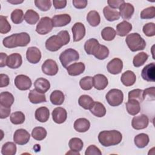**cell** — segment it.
<instances>
[{
	"mask_svg": "<svg viewBox=\"0 0 155 155\" xmlns=\"http://www.w3.org/2000/svg\"><path fill=\"white\" fill-rule=\"evenodd\" d=\"M65 99L64 93L60 90L53 91L50 96L51 102L55 105H61L63 104Z\"/></svg>",
	"mask_w": 155,
	"mask_h": 155,
	"instance_id": "33",
	"label": "cell"
},
{
	"mask_svg": "<svg viewBox=\"0 0 155 155\" xmlns=\"http://www.w3.org/2000/svg\"><path fill=\"white\" fill-rule=\"evenodd\" d=\"M103 13L105 19L110 22L118 20L120 16L118 11L111 8L109 6H106L104 8Z\"/></svg>",
	"mask_w": 155,
	"mask_h": 155,
	"instance_id": "30",
	"label": "cell"
},
{
	"mask_svg": "<svg viewBox=\"0 0 155 155\" xmlns=\"http://www.w3.org/2000/svg\"><path fill=\"white\" fill-rule=\"evenodd\" d=\"M31 136L35 140L40 141L45 138L47 136V131L42 127H36L33 129Z\"/></svg>",
	"mask_w": 155,
	"mask_h": 155,
	"instance_id": "40",
	"label": "cell"
},
{
	"mask_svg": "<svg viewBox=\"0 0 155 155\" xmlns=\"http://www.w3.org/2000/svg\"><path fill=\"white\" fill-rule=\"evenodd\" d=\"M30 138L29 133L22 128L17 130L13 135L14 142L20 145H23L28 143Z\"/></svg>",
	"mask_w": 155,
	"mask_h": 155,
	"instance_id": "10",
	"label": "cell"
},
{
	"mask_svg": "<svg viewBox=\"0 0 155 155\" xmlns=\"http://www.w3.org/2000/svg\"><path fill=\"white\" fill-rule=\"evenodd\" d=\"M143 32L148 37H151L155 35V24L153 22L146 24L143 27Z\"/></svg>",
	"mask_w": 155,
	"mask_h": 155,
	"instance_id": "51",
	"label": "cell"
},
{
	"mask_svg": "<svg viewBox=\"0 0 155 155\" xmlns=\"http://www.w3.org/2000/svg\"><path fill=\"white\" fill-rule=\"evenodd\" d=\"M98 140L104 147H110L120 143L122 140V135L117 130H104L99 133Z\"/></svg>",
	"mask_w": 155,
	"mask_h": 155,
	"instance_id": "3",
	"label": "cell"
},
{
	"mask_svg": "<svg viewBox=\"0 0 155 155\" xmlns=\"http://www.w3.org/2000/svg\"><path fill=\"white\" fill-rule=\"evenodd\" d=\"M94 102L93 99L87 94L81 95L78 99L79 105L85 110H90Z\"/></svg>",
	"mask_w": 155,
	"mask_h": 155,
	"instance_id": "37",
	"label": "cell"
},
{
	"mask_svg": "<svg viewBox=\"0 0 155 155\" xmlns=\"http://www.w3.org/2000/svg\"><path fill=\"white\" fill-rule=\"evenodd\" d=\"M132 30V25L126 21H124L119 23L116 26V34L120 36H125L130 33Z\"/></svg>",
	"mask_w": 155,
	"mask_h": 155,
	"instance_id": "29",
	"label": "cell"
},
{
	"mask_svg": "<svg viewBox=\"0 0 155 155\" xmlns=\"http://www.w3.org/2000/svg\"><path fill=\"white\" fill-rule=\"evenodd\" d=\"M87 21L91 26H97L101 22V18L99 13L95 10L89 12L87 15Z\"/></svg>",
	"mask_w": 155,
	"mask_h": 155,
	"instance_id": "35",
	"label": "cell"
},
{
	"mask_svg": "<svg viewBox=\"0 0 155 155\" xmlns=\"http://www.w3.org/2000/svg\"><path fill=\"white\" fill-rule=\"evenodd\" d=\"M53 27L52 19L49 17H42L36 28V31L39 35H46L50 33Z\"/></svg>",
	"mask_w": 155,
	"mask_h": 155,
	"instance_id": "7",
	"label": "cell"
},
{
	"mask_svg": "<svg viewBox=\"0 0 155 155\" xmlns=\"http://www.w3.org/2000/svg\"><path fill=\"white\" fill-rule=\"evenodd\" d=\"M67 117V113L65 108L62 107H56L52 112V118L53 121L58 124L64 123Z\"/></svg>",
	"mask_w": 155,
	"mask_h": 155,
	"instance_id": "16",
	"label": "cell"
},
{
	"mask_svg": "<svg viewBox=\"0 0 155 155\" xmlns=\"http://www.w3.org/2000/svg\"><path fill=\"white\" fill-rule=\"evenodd\" d=\"M35 5L41 11L46 12L48 10L51 6L50 0H35Z\"/></svg>",
	"mask_w": 155,
	"mask_h": 155,
	"instance_id": "49",
	"label": "cell"
},
{
	"mask_svg": "<svg viewBox=\"0 0 155 155\" xmlns=\"http://www.w3.org/2000/svg\"><path fill=\"white\" fill-rule=\"evenodd\" d=\"M26 58L30 63L37 64L41 59V51L36 47H30L27 50Z\"/></svg>",
	"mask_w": 155,
	"mask_h": 155,
	"instance_id": "14",
	"label": "cell"
},
{
	"mask_svg": "<svg viewBox=\"0 0 155 155\" xmlns=\"http://www.w3.org/2000/svg\"><path fill=\"white\" fill-rule=\"evenodd\" d=\"M70 37L67 30H62L56 35H53L47 39L45 42L46 48L50 51H56L63 45L70 42Z\"/></svg>",
	"mask_w": 155,
	"mask_h": 155,
	"instance_id": "1",
	"label": "cell"
},
{
	"mask_svg": "<svg viewBox=\"0 0 155 155\" xmlns=\"http://www.w3.org/2000/svg\"><path fill=\"white\" fill-rule=\"evenodd\" d=\"M116 35V31L111 27H106L101 31L102 39L107 41H110L114 39Z\"/></svg>",
	"mask_w": 155,
	"mask_h": 155,
	"instance_id": "38",
	"label": "cell"
},
{
	"mask_svg": "<svg viewBox=\"0 0 155 155\" xmlns=\"http://www.w3.org/2000/svg\"><path fill=\"white\" fill-rule=\"evenodd\" d=\"M155 16V7L154 6L147 7L143 9L140 13L141 19H152Z\"/></svg>",
	"mask_w": 155,
	"mask_h": 155,
	"instance_id": "50",
	"label": "cell"
},
{
	"mask_svg": "<svg viewBox=\"0 0 155 155\" xmlns=\"http://www.w3.org/2000/svg\"><path fill=\"white\" fill-rule=\"evenodd\" d=\"M85 155H101L102 153L99 148L96 147L94 145H91L86 149Z\"/></svg>",
	"mask_w": 155,
	"mask_h": 155,
	"instance_id": "52",
	"label": "cell"
},
{
	"mask_svg": "<svg viewBox=\"0 0 155 155\" xmlns=\"http://www.w3.org/2000/svg\"><path fill=\"white\" fill-rule=\"evenodd\" d=\"M34 86L38 91L45 93L50 89V84L47 79L43 78H39L35 81Z\"/></svg>",
	"mask_w": 155,
	"mask_h": 155,
	"instance_id": "24",
	"label": "cell"
},
{
	"mask_svg": "<svg viewBox=\"0 0 155 155\" xmlns=\"http://www.w3.org/2000/svg\"><path fill=\"white\" fill-rule=\"evenodd\" d=\"M16 146L12 142L4 143L1 148V153L3 155H15L16 153Z\"/></svg>",
	"mask_w": 155,
	"mask_h": 155,
	"instance_id": "39",
	"label": "cell"
},
{
	"mask_svg": "<svg viewBox=\"0 0 155 155\" xmlns=\"http://www.w3.org/2000/svg\"><path fill=\"white\" fill-rule=\"evenodd\" d=\"M25 115L21 111H16L13 113L10 117V121L15 125L22 124L25 121Z\"/></svg>",
	"mask_w": 155,
	"mask_h": 155,
	"instance_id": "45",
	"label": "cell"
},
{
	"mask_svg": "<svg viewBox=\"0 0 155 155\" xmlns=\"http://www.w3.org/2000/svg\"><path fill=\"white\" fill-rule=\"evenodd\" d=\"M119 14L121 17L124 19H130L134 12L133 5L128 2H124L120 6Z\"/></svg>",
	"mask_w": 155,
	"mask_h": 155,
	"instance_id": "17",
	"label": "cell"
},
{
	"mask_svg": "<svg viewBox=\"0 0 155 155\" xmlns=\"http://www.w3.org/2000/svg\"><path fill=\"white\" fill-rule=\"evenodd\" d=\"M42 72L48 76H54L58 72V65L55 61L47 59L41 67Z\"/></svg>",
	"mask_w": 155,
	"mask_h": 155,
	"instance_id": "8",
	"label": "cell"
},
{
	"mask_svg": "<svg viewBox=\"0 0 155 155\" xmlns=\"http://www.w3.org/2000/svg\"><path fill=\"white\" fill-rule=\"evenodd\" d=\"M0 111H1V119H5L9 116L10 113V107H5L2 105H0Z\"/></svg>",
	"mask_w": 155,
	"mask_h": 155,
	"instance_id": "56",
	"label": "cell"
},
{
	"mask_svg": "<svg viewBox=\"0 0 155 155\" xmlns=\"http://www.w3.org/2000/svg\"><path fill=\"white\" fill-rule=\"evenodd\" d=\"M99 44L98 41L94 38H91L87 40L84 44V49L87 54H92L94 48Z\"/></svg>",
	"mask_w": 155,
	"mask_h": 155,
	"instance_id": "44",
	"label": "cell"
},
{
	"mask_svg": "<svg viewBox=\"0 0 155 155\" xmlns=\"http://www.w3.org/2000/svg\"><path fill=\"white\" fill-rule=\"evenodd\" d=\"M68 145L70 150L79 152L82 149L84 143L81 139L78 137H73L69 140Z\"/></svg>",
	"mask_w": 155,
	"mask_h": 155,
	"instance_id": "42",
	"label": "cell"
},
{
	"mask_svg": "<svg viewBox=\"0 0 155 155\" xmlns=\"http://www.w3.org/2000/svg\"><path fill=\"white\" fill-rule=\"evenodd\" d=\"M79 59V54L78 52L73 48H68L64 50L59 56V60L61 64L65 68H67L70 62L76 61Z\"/></svg>",
	"mask_w": 155,
	"mask_h": 155,
	"instance_id": "6",
	"label": "cell"
},
{
	"mask_svg": "<svg viewBox=\"0 0 155 155\" xmlns=\"http://www.w3.org/2000/svg\"><path fill=\"white\" fill-rule=\"evenodd\" d=\"M8 56L7 54L4 53H1L0 54V67H3L7 65V61Z\"/></svg>",
	"mask_w": 155,
	"mask_h": 155,
	"instance_id": "59",
	"label": "cell"
},
{
	"mask_svg": "<svg viewBox=\"0 0 155 155\" xmlns=\"http://www.w3.org/2000/svg\"><path fill=\"white\" fill-rule=\"evenodd\" d=\"M92 54L99 60H104L108 56L109 50L106 46L99 44L94 48Z\"/></svg>",
	"mask_w": 155,
	"mask_h": 155,
	"instance_id": "26",
	"label": "cell"
},
{
	"mask_svg": "<svg viewBox=\"0 0 155 155\" xmlns=\"http://www.w3.org/2000/svg\"><path fill=\"white\" fill-rule=\"evenodd\" d=\"M74 7L78 9H82L87 7L88 2L86 0H73L72 1Z\"/></svg>",
	"mask_w": 155,
	"mask_h": 155,
	"instance_id": "54",
	"label": "cell"
},
{
	"mask_svg": "<svg viewBox=\"0 0 155 155\" xmlns=\"http://www.w3.org/2000/svg\"><path fill=\"white\" fill-rule=\"evenodd\" d=\"M11 30V25L8 23L7 17L0 16V33L1 34H5L9 32Z\"/></svg>",
	"mask_w": 155,
	"mask_h": 155,
	"instance_id": "48",
	"label": "cell"
},
{
	"mask_svg": "<svg viewBox=\"0 0 155 155\" xmlns=\"http://www.w3.org/2000/svg\"><path fill=\"white\" fill-rule=\"evenodd\" d=\"M93 86L98 90L105 89L108 85V82L107 77L102 74H97L93 77Z\"/></svg>",
	"mask_w": 155,
	"mask_h": 155,
	"instance_id": "21",
	"label": "cell"
},
{
	"mask_svg": "<svg viewBox=\"0 0 155 155\" xmlns=\"http://www.w3.org/2000/svg\"><path fill=\"white\" fill-rule=\"evenodd\" d=\"M144 97L148 100H154L155 99V88L154 87L146 88L143 90Z\"/></svg>",
	"mask_w": 155,
	"mask_h": 155,
	"instance_id": "53",
	"label": "cell"
},
{
	"mask_svg": "<svg viewBox=\"0 0 155 155\" xmlns=\"http://www.w3.org/2000/svg\"><path fill=\"white\" fill-rule=\"evenodd\" d=\"M125 106L127 112L132 116L138 114L140 110V102L134 99H128Z\"/></svg>",
	"mask_w": 155,
	"mask_h": 155,
	"instance_id": "27",
	"label": "cell"
},
{
	"mask_svg": "<svg viewBox=\"0 0 155 155\" xmlns=\"http://www.w3.org/2000/svg\"><path fill=\"white\" fill-rule=\"evenodd\" d=\"M0 80H1V83H0V87H5L8 85L9 82H10V79L8 75L5 74H0Z\"/></svg>",
	"mask_w": 155,
	"mask_h": 155,
	"instance_id": "57",
	"label": "cell"
},
{
	"mask_svg": "<svg viewBox=\"0 0 155 155\" xmlns=\"http://www.w3.org/2000/svg\"><path fill=\"white\" fill-rule=\"evenodd\" d=\"M136 80V76L134 72L130 70L125 71L121 76L120 81L126 87H130L134 84Z\"/></svg>",
	"mask_w": 155,
	"mask_h": 155,
	"instance_id": "23",
	"label": "cell"
},
{
	"mask_svg": "<svg viewBox=\"0 0 155 155\" xmlns=\"http://www.w3.org/2000/svg\"><path fill=\"white\" fill-rule=\"evenodd\" d=\"M7 2L12 4H21L22 3L24 2V1H19V0H10V1H7Z\"/></svg>",
	"mask_w": 155,
	"mask_h": 155,
	"instance_id": "60",
	"label": "cell"
},
{
	"mask_svg": "<svg viewBox=\"0 0 155 155\" xmlns=\"http://www.w3.org/2000/svg\"><path fill=\"white\" fill-rule=\"evenodd\" d=\"M71 31L73 33L74 42H78L85 36V27L81 22L75 23L71 28Z\"/></svg>",
	"mask_w": 155,
	"mask_h": 155,
	"instance_id": "15",
	"label": "cell"
},
{
	"mask_svg": "<svg viewBox=\"0 0 155 155\" xmlns=\"http://www.w3.org/2000/svg\"><path fill=\"white\" fill-rule=\"evenodd\" d=\"M22 63V56L20 54L15 53L8 56L7 61V65L12 69L19 68Z\"/></svg>",
	"mask_w": 155,
	"mask_h": 155,
	"instance_id": "18",
	"label": "cell"
},
{
	"mask_svg": "<svg viewBox=\"0 0 155 155\" xmlns=\"http://www.w3.org/2000/svg\"><path fill=\"white\" fill-rule=\"evenodd\" d=\"M66 154H75V155H79L80 153L78 151H75L73 150H70L69 151H68Z\"/></svg>",
	"mask_w": 155,
	"mask_h": 155,
	"instance_id": "61",
	"label": "cell"
},
{
	"mask_svg": "<svg viewBox=\"0 0 155 155\" xmlns=\"http://www.w3.org/2000/svg\"><path fill=\"white\" fill-rule=\"evenodd\" d=\"M28 99L32 104H39L46 102V97L44 93L38 91L36 89L31 90L28 94Z\"/></svg>",
	"mask_w": 155,
	"mask_h": 155,
	"instance_id": "25",
	"label": "cell"
},
{
	"mask_svg": "<svg viewBox=\"0 0 155 155\" xmlns=\"http://www.w3.org/2000/svg\"><path fill=\"white\" fill-rule=\"evenodd\" d=\"M74 128L79 133L86 132L90 127V123L88 120L85 118H79L74 122Z\"/></svg>",
	"mask_w": 155,
	"mask_h": 155,
	"instance_id": "22",
	"label": "cell"
},
{
	"mask_svg": "<svg viewBox=\"0 0 155 155\" xmlns=\"http://www.w3.org/2000/svg\"><path fill=\"white\" fill-rule=\"evenodd\" d=\"M14 102L13 94L8 91H4L0 94V105L5 107H10Z\"/></svg>",
	"mask_w": 155,
	"mask_h": 155,
	"instance_id": "32",
	"label": "cell"
},
{
	"mask_svg": "<svg viewBox=\"0 0 155 155\" xmlns=\"http://www.w3.org/2000/svg\"><path fill=\"white\" fill-rule=\"evenodd\" d=\"M81 88L84 90H90L93 87V80L91 76H85L79 81Z\"/></svg>",
	"mask_w": 155,
	"mask_h": 155,
	"instance_id": "47",
	"label": "cell"
},
{
	"mask_svg": "<svg viewBox=\"0 0 155 155\" xmlns=\"http://www.w3.org/2000/svg\"><path fill=\"white\" fill-rule=\"evenodd\" d=\"M128 99H134L139 102H143L145 99L143 90L140 89H134L129 91Z\"/></svg>",
	"mask_w": 155,
	"mask_h": 155,
	"instance_id": "43",
	"label": "cell"
},
{
	"mask_svg": "<svg viewBox=\"0 0 155 155\" xmlns=\"http://www.w3.org/2000/svg\"><path fill=\"white\" fill-rule=\"evenodd\" d=\"M149 124L148 117L145 114L134 116L131 122L132 127L135 130H142L147 127Z\"/></svg>",
	"mask_w": 155,
	"mask_h": 155,
	"instance_id": "12",
	"label": "cell"
},
{
	"mask_svg": "<svg viewBox=\"0 0 155 155\" xmlns=\"http://www.w3.org/2000/svg\"><path fill=\"white\" fill-rule=\"evenodd\" d=\"M85 68V64L82 62L73 63L66 68L68 74L73 76H78L82 74L84 71Z\"/></svg>",
	"mask_w": 155,
	"mask_h": 155,
	"instance_id": "19",
	"label": "cell"
},
{
	"mask_svg": "<svg viewBox=\"0 0 155 155\" xmlns=\"http://www.w3.org/2000/svg\"><path fill=\"white\" fill-rule=\"evenodd\" d=\"M136 146L139 148L145 147L149 143V137L147 134L140 133L136 135L134 138Z\"/></svg>",
	"mask_w": 155,
	"mask_h": 155,
	"instance_id": "34",
	"label": "cell"
},
{
	"mask_svg": "<svg viewBox=\"0 0 155 155\" xmlns=\"http://www.w3.org/2000/svg\"><path fill=\"white\" fill-rule=\"evenodd\" d=\"M124 2V0H108L107 1L109 7L111 8H118Z\"/></svg>",
	"mask_w": 155,
	"mask_h": 155,
	"instance_id": "55",
	"label": "cell"
},
{
	"mask_svg": "<svg viewBox=\"0 0 155 155\" xmlns=\"http://www.w3.org/2000/svg\"><path fill=\"white\" fill-rule=\"evenodd\" d=\"M11 19L15 24H21L24 19L23 11L21 9H15L11 13Z\"/></svg>",
	"mask_w": 155,
	"mask_h": 155,
	"instance_id": "46",
	"label": "cell"
},
{
	"mask_svg": "<svg viewBox=\"0 0 155 155\" xmlns=\"http://www.w3.org/2000/svg\"><path fill=\"white\" fill-rule=\"evenodd\" d=\"M32 82L30 78L24 74L16 76L15 79V85L20 90H27L30 88Z\"/></svg>",
	"mask_w": 155,
	"mask_h": 155,
	"instance_id": "9",
	"label": "cell"
},
{
	"mask_svg": "<svg viewBox=\"0 0 155 155\" xmlns=\"http://www.w3.org/2000/svg\"><path fill=\"white\" fill-rule=\"evenodd\" d=\"M108 104L112 107L120 105L124 101V94L119 89L113 88L108 91L105 96Z\"/></svg>",
	"mask_w": 155,
	"mask_h": 155,
	"instance_id": "5",
	"label": "cell"
},
{
	"mask_svg": "<svg viewBox=\"0 0 155 155\" xmlns=\"http://www.w3.org/2000/svg\"><path fill=\"white\" fill-rule=\"evenodd\" d=\"M107 68L108 71L112 74H119L123 68V62L119 58H115L108 63Z\"/></svg>",
	"mask_w": 155,
	"mask_h": 155,
	"instance_id": "13",
	"label": "cell"
},
{
	"mask_svg": "<svg viewBox=\"0 0 155 155\" xmlns=\"http://www.w3.org/2000/svg\"><path fill=\"white\" fill-rule=\"evenodd\" d=\"M53 27H63L68 24L71 21V16L68 14L54 15L52 18Z\"/></svg>",
	"mask_w": 155,
	"mask_h": 155,
	"instance_id": "20",
	"label": "cell"
},
{
	"mask_svg": "<svg viewBox=\"0 0 155 155\" xmlns=\"http://www.w3.org/2000/svg\"><path fill=\"white\" fill-rule=\"evenodd\" d=\"M53 4L54 7L56 9H61L65 7L67 5V1L66 0H53Z\"/></svg>",
	"mask_w": 155,
	"mask_h": 155,
	"instance_id": "58",
	"label": "cell"
},
{
	"mask_svg": "<svg viewBox=\"0 0 155 155\" xmlns=\"http://www.w3.org/2000/svg\"><path fill=\"white\" fill-rule=\"evenodd\" d=\"M30 41V35L25 32L13 34L5 38L2 41L3 45L8 48L17 47H25Z\"/></svg>",
	"mask_w": 155,
	"mask_h": 155,
	"instance_id": "2",
	"label": "cell"
},
{
	"mask_svg": "<svg viewBox=\"0 0 155 155\" xmlns=\"http://www.w3.org/2000/svg\"><path fill=\"white\" fill-rule=\"evenodd\" d=\"M35 118L40 122H45L48 120L50 116L49 110L45 107H41L35 111Z\"/></svg>",
	"mask_w": 155,
	"mask_h": 155,
	"instance_id": "31",
	"label": "cell"
},
{
	"mask_svg": "<svg viewBox=\"0 0 155 155\" xmlns=\"http://www.w3.org/2000/svg\"><path fill=\"white\" fill-rule=\"evenodd\" d=\"M125 42L131 51L142 50L146 46L145 41L137 33L129 34L125 39Z\"/></svg>",
	"mask_w": 155,
	"mask_h": 155,
	"instance_id": "4",
	"label": "cell"
},
{
	"mask_svg": "<svg viewBox=\"0 0 155 155\" xmlns=\"http://www.w3.org/2000/svg\"><path fill=\"white\" fill-rule=\"evenodd\" d=\"M148 55L145 52H140L137 54L133 58V63L135 67H139L143 65L147 61Z\"/></svg>",
	"mask_w": 155,
	"mask_h": 155,
	"instance_id": "41",
	"label": "cell"
},
{
	"mask_svg": "<svg viewBox=\"0 0 155 155\" xmlns=\"http://www.w3.org/2000/svg\"><path fill=\"white\" fill-rule=\"evenodd\" d=\"M141 76L146 81L154 82L155 81V64L154 62L147 65L142 70Z\"/></svg>",
	"mask_w": 155,
	"mask_h": 155,
	"instance_id": "11",
	"label": "cell"
},
{
	"mask_svg": "<svg viewBox=\"0 0 155 155\" xmlns=\"http://www.w3.org/2000/svg\"><path fill=\"white\" fill-rule=\"evenodd\" d=\"M90 112L97 117H102L106 114V109L104 105L99 102H94L90 108Z\"/></svg>",
	"mask_w": 155,
	"mask_h": 155,
	"instance_id": "28",
	"label": "cell"
},
{
	"mask_svg": "<svg viewBox=\"0 0 155 155\" xmlns=\"http://www.w3.org/2000/svg\"><path fill=\"white\" fill-rule=\"evenodd\" d=\"M39 19L38 13L33 10H28L24 15V20L30 25L35 24Z\"/></svg>",
	"mask_w": 155,
	"mask_h": 155,
	"instance_id": "36",
	"label": "cell"
}]
</instances>
